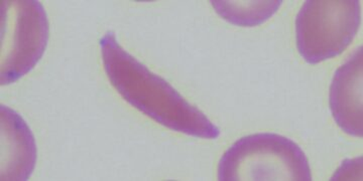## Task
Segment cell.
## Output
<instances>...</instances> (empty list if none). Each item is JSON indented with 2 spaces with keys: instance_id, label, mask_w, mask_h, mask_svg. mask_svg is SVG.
Returning <instances> with one entry per match:
<instances>
[{
  "instance_id": "1",
  "label": "cell",
  "mask_w": 363,
  "mask_h": 181,
  "mask_svg": "<svg viewBox=\"0 0 363 181\" xmlns=\"http://www.w3.org/2000/svg\"><path fill=\"white\" fill-rule=\"evenodd\" d=\"M104 70L126 102L169 129L202 139H216L218 128L166 80L150 71L117 42L112 32L100 40Z\"/></svg>"
},
{
  "instance_id": "2",
  "label": "cell",
  "mask_w": 363,
  "mask_h": 181,
  "mask_svg": "<svg viewBox=\"0 0 363 181\" xmlns=\"http://www.w3.org/2000/svg\"><path fill=\"white\" fill-rule=\"evenodd\" d=\"M220 181H311L304 151L289 138L260 133L238 140L222 156Z\"/></svg>"
},
{
  "instance_id": "3",
  "label": "cell",
  "mask_w": 363,
  "mask_h": 181,
  "mask_svg": "<svg viewBox=\"0 0 363 181\" xmlns=\"http://www.w3.org/2000/svg\"><path fill=\"white\" fill-rule=\"evenodd\" d=\"M362 23L358 0H308L296 18L298 51L307 63L342 54Z\"/></svg>"
},
{
  "instance_id": "4",
  "label": "cell",
  "mask_w": 363,
  "mask_h": 181,
  "mask_svg": "<svg viewBox=\"0 0 363 181\" xmlns=\"http://www.w3.org/2000/svg\"><path fill=\"white\" fill-rule=\"evenodd\" d=\"M49 21L35 0L2 1L0 82L13 84L33 70L44 54Z\"/></svg>"
},
{
  "instance_id": "5",
  "label": "cell",
  "mask_w": 363,
  "mask_h": 181,
  "mask_svg": "<svg viewBox=\"0 0 363 181\" xmlns=\"http://www.w3.org/2000/svg\"><path fill=\"white\" fill-rule=\"evenodd\" d=\"M362 45L334 74L330 88V109L334 120L347 134L362 138Z\"/></svg>"
},
{
  "instance_id": "6",
  "label": "cell",
  "mask_w": 363,
  "mask_h": 181,
  "mask_svg": "<svg viewBox=\"0 0 363 181\" xmlns=\"http://www.w3.org/2000/svg\"><path fill=\"white\" fill-rule=\"evenodd\" d=\"M1 112V180L26 181L35 162L37 146L28 124L16 111L4 105Z\"/></svg>"
},
{
  "instance_id": "7",
  "label": "cell",
  "mask_w": 363,
  "mask_h": 181,
  "mask_svg": "<svg viewBox=\"0 0 363 181\" xmlns=\"http://www.w3.org/2000/svg\"><path fill=\"white\" fill-rule=\"evenodd\" d=\"M216 13L234 25L252 28L266 23L279 11L281 0L267 1H211Z\"/></svg>"
}]
</instances>
